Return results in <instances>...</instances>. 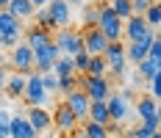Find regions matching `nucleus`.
Masks as SVG:
<instances>
[{
    "mask_svg": "<svg viewBox=\"0 0 161 138\" xmlns=\"http://www.w3.org/2000/svg\"><path fill=\"white\" fill-rule=\"evenodd\" d=\"M8 11L14 17H19V19H33L36 17V6H33V0H11Z\"/></svg>",
    "mask_w": 161,
    "mask_h": 138,
    "instance_id": "22",
    "label": "nucleus"
},
{
    "mask_svg": "<svg viewBox=\"0 0 161 138\" xmlns=\"http://www.w3.org/2000/svg\"><path fill=\"white\" fill-rule=\"evenodd\" d=\"M136 113H139L142 122H158L161 124V119H158V100H156L150 91H147L145 97H139V102H136Z\"/></svg>",
    "mask_w": 161,
    "mask_h": 138,
    "instance_id": "12",
    "label": "nucleus"
},
{
    "mask_svg": "<svg viewBox=\"0 0 161 138\" xmlns=\"http://www.w3.org/2000/svg\"><path fill=\"white\" fill-rule=\"evenodd\" d=\"M28 119H31V124L39 130V133H45V130H50V127H56L53 113H50L45 105H28Z\"/></svg>",
    "mask_w": 161,
    "mask_h": 138,
    "instance_id": "14",
    "label": "nucleus"
},
{
    "mask_svg": "<svg viewBox=\"0 0 161 138\" xmlns=\"http://www.w3.org/2000/svg\"><path fill=\"white\" fill-rule=\"evenodd\" d=\"M158 130H161V124H158V122H142V127L130 130L128 138H153Z\"/></svg>",
    "mask_w": 161,
    "mask_h": 138,
    "instance_id": "27",
    "label": "nucleus"
},
{
    "mask_svg": "<svg viewBox=\"0 0 161 138\" xmlns=\"http://www.w3.org/2000/svg\"><path fill=\"white\" fill-rule=\"evenodd\" d=\"M61 55H64L61 47L56 44V39H53L50 44H45L42 50H36V72H53V66H56V61Z\"/></svg>",
    "mask_w": 161,
    "mask_h": 138,
    "instance_id": "9",
    "label": "nucleus"
},
{
    "mask_svg": "<svg viewBox=\"0 0 161 138\" xmlns=\"http://www.w3.org/2000/svg\"><path fill=\"white\" fill-rule=\"evenodd\" d=\"M153 138H161V130H158V133H156V135H153Z\"/></svg>",
    "mask_w": 161,
    "mask_h": 138,
    "instance_id": "42",
    "label": "nucleus"
},
{
    "mask_svg": "<svg viewBox=\"0 0 161 138\" xmlns=\"http://www.w3.org/2000/svg\"><path fill=\"white\" fill-rule=\"evenodd\" d=\"M11 69L14 72H22V75H33L36 72V50H33L28 42H19L17 47H11Z\"/></svg>",
    "mask_w": 161,
    "mask_h": 138,
    "instance_id": "2",
    "label": "nucleus"
},
{
    "mask_svg": "<svg viewBox=\"0 0 161 138\" xmlns=\"http://www.w3.org/2000/svg\"><path fill=\"white\" fill-rule=\"evenodd\" d=\"M147 83H150V86H147V89H150V94H153V97L161 102V72L153 77V80H147Z\"/></svg>",
    "mask_w": 161,
    "mask_h": 138,
    "instance_id": "36",
    "label": "nucleus"
},
{
    "mask_svg": "<svg viewBox=\"0 0 161 138\" xmlns=\"http://www.w3.org/2000/svg\"><path fill=\"white\" fill-rule=\"evenodd\" d=\"M53 39H56V36H53L50 31H45V28H39V25H33L31 31L25 33V42H28V44H31L33 50H42V47H45V44H50Z\"/></svg>",
    "mask_w": 161,
    "mask_h": 138,
    "instance_id": "20",
    "label": "nucleus"
},
{
    "mask_svg": "<svg viewBox=\"0 0 161 138\" xmlns=\"http://www.w3.org/2000/svg\"><path fill=\"white\" fill-rule=\"evenodd\" d=\"M83 39H86V50H89L92 55H106V50L111 44V39L100 31L97 25L95 28H83Z\"/></svg>",
    "mask_w": 161,
    "mask_h": 138,
    "instance_id": "11",
    "label": "nucleus"
},
{
    "mask_svg": "<svg viewBox=\"0 0 161 138\" xmlns=\"http://www.w3.org/2000/svg\"><path fill=\"white\" fill-rule=\"evenodd\" d=\"M153 39H156V31L150 33V36H145V39H139V42H128V58H130V64H139L142 58L150 55V44H153Z\"/></svg>",
    "mask_w": 161,
    "mask_h": 138,
    "instance_id": "16",
    "label": "nucleus"
},
{
    "mask_svg": "<svg viewBox=\"0 0 161 138\" xmlns=\"http://www.w3.org/2000/svg\"><path fill=\"white\" fill-rule=\"evenodd\" d=\"M56 44L61 47L64 55H78L80 50H86V39H83V28H58L56 31Z\"/></svg>",
    "mask_w": 161,
    "mask_h": 138,
    "instance_id": "4",
    "label": "nucleus"
},
{
    "mask_svg": "<svg viewBox=\"0 0 161 138\" xmlns=\"http://www.w3.org/2000/svg\"><path fill=\"white\" fill-rule=\"evenodd\" d=\"M153 3H161V0H153Z\"/></svg>",
    "mask_w": 161,
    "mask_h": 138,
    "instance_id": "44",
    "label": "nucleus"
},
{
    "mask_svg": "<svg viewBox=\"0 0 161 138\" xmlns=\"http://www.w3.org/2000/svg\"><path fill=\"white\" fill-rule=\"evenodd\" d=\"M89 119L92 122H100V124H111V108H108V100H97L92 102V110H89Z\"/></svg>",
    "mask_w": 161,
    "mask_h": 138,
    "instance_id": "21",
    "label": "nucleus"
},
{
    "mask_svg": "<svg viewBox=\"0 0 161 138\" xmlns=\"http://www.w3.org/2000/svg\"><path fill=\"white\" fill-rule=\"evenodd\" d=\"M100 22V3H86L83 6V28H95Z\"/></svg>",
    "mask_w": 161,
    "mask_h": 138,
    "instance_id": "26",
    "label": "nucleus"
},
{
    "mask_svg": "<svg viewBox=\"0 0 161 138\" xmlns=\"http://www.w3.org/2000/svg\"><path fill=\"white\" fill-rule=\"evenodd\" d=\"M72 138H89V133H86V127H83V130H75V133H72Z\"/></svg>",
    "mask_w": 161,
    "mask_h": 138,
    "instance_id": "39",
    "label": "nucleus"
},
{
    "mask_svg": "<svg viewBox=\"0 0 161 138\" xmlns=\"http://www.w3.org/2000/svg\"><path fill=\"white\" fill-rule=\"evenodd\" d=\"M33 6L36 8H45V6H50V0H33Z\"/></svg>",
    "mask_w": 161,
    "mask_h": 138,
    "instance_id": "40",
    "label": "nucleus"
},
{
    "mask_svg": "<svg viewBox=\"0 0 161 138\" xmlns=\"http://www.w3.org/2000/svg\"><path fill=\"white\" fill-rule=\"evenodd\" d=\"M111 6L122 19H130L133 17V0H111Z\"/></svg>",
    "mask_w": 161,
    "mask_h": 138,
    "instance_id": "31",
    "label": "nucleus"
},
{
    "mask_svg": "<svg viewBox=\"0 0 161 138\" xmlns=\"http://www.w3.org/2000/svg\"><path fill=\"white\" fill-rule=\"evenodd\" d=\"M150 6H153V0H133V14H147Z\"/></svg>",
    "mask_w": 161,
    "mask_h": 138,
    "instance_id": "37",
    "label": "nucleus"
},
{
    "mask_svg": "<svg viewBox=\"0 0 161 138\" xmlns=\"http://www.w3.org/2000/svg\"><path fill=\"white\" fill-rule=\"evenodd\" d=\"M75 89H80L78 86V75H67V77H61V94H72Z\"/></svg>",
    "mask_w": 161,
    "mask_h": 138,
    "instance_id": "34",
    "label": "nucleus"
},
{
    "mask_svg": "<svg viewBox=\"0 0 161 138\" xmlns=\"http://www.w3.org/2000/svg\"><path fill=\"white\" fill-rule=\"evenodd\" d=\"M147 22L153 25V28H161V3H153L150 8H147Z\"/></svg>",
    "mask_w": 161,
    "mask_h": 138,
    "instance_id": "33",
    "label": "nucleus"
},
{
    "mask_svg": "<svg viewBox=\"0 0 161 138\" xmlns=\"http://www.w3.org/2000/svg\"><path fill=\"white\" fill-rule=\"evenodd\" d=\"M86 133H89V138H108L111 135V124H100V122H86Z\"/></svg>",
    "mask_w": 161,
    "mask_h": 138,
    "instance_id": "28",
    "label": "nucleus"
},
{
    "mask_svg": "<svg viewBox=\"0 0 161 138\" xmlns=\"http://www.w3.org/2000/svg\"><path fill=\"white\" fill-rule=\"evenodd\" d=\"M97 28L111 42H122L125 39V19L114 11L111 0H100V22H97Z\"/></svg>",
    "mask_w": 161,
    "mask_h": 138,
    "instance_id": "1",
    "label": "nucleus"
},
{
    "mask_svg": "<svg viewBox=\"0 0 161 138\" xmlns=\"http://www.w3.org/2000/svg\"><path fill=\"white\" fill-rule=\"evenodd\" d=\"M25 28H22V19H17L14 25H8V28H0V44L6 47V50H11L17 47L19 42H25Z\"/></svg>",
    "mask_w": 161,
    "mask_h": 138,
    "instance_id": "15",
    "label": "nucleus"
},
{
    "mask_svg": "<svg viewBox=\"0 0 161 138\" xmlns=\"http://www.w3.org/2000/svg\"><path fill=\"white\" fill-rule=\"evenodd\" d=\"M136 69H139L147 80H153V77L161 72V61H156V58H150V55H147V58H142V61L136 64Z\"/></svg>",
    "mask_w": 161,
    "mask_h": 138,
    "instance_id": "24",
    "label": "nucleus"
},
{
    "mask_svg": "<svg viewBox=\"0 0 161 138\" xmlns=\"http://www.w3.org/2000/svg\"><path fill=\"white\" fill-rule=\"evenodd\" d=\"M89 75H95V77H106L108 75V61H106V55H95V58H92Z\"/></svg>",
    "mask_w": 161,
    "mask_h": 138,
    "instance_id": "30",
    "label": "nucleus"
},
{
    "mask_svg": "<svg viewBox=\"0 0 161 138\" xmlns=\"http://www.w3.org/2000/svg\"><path fill=\"white\" fill-rule=\"evenodd\" d=\"M11 138H39V130L31 124L28 116H19L17 113L11 119Z\"/></svg>",
    "mask_w": 161,
    "mask_h": 138,
    "instance_id": "17",
    "label": "nucleus"
},
{
    "mask_svg": "<svg viewBox=\"0 0 161 138\" xmlns=\"http://www.w3.org/2000/svg\"><path fill=\"white\" fill-rule=\"evenodd\" d=\"M64 102L75 113H78V119L80 122H89V110H92V97L86 94V89H75L72 94H67L64 97Z\"/></svg>",
    "mask_w": 161,
    "mask_h": 138,
    "instance_id": "10",
    "label": "nucleus"
},
{
    "mask_svg": "<svg viewBox=\"0 0 161 138\" xmlns=\"http://www.w3.org/2000/svg\"><path fill=\"white\" fill-rule=\"evenodd\" d=\"M42 80H45V86H47V91H61V77L56 75V72H42Z\"/></svg>",
    "mask_w": 161,
    "mask_h": 138,
    "instance_id": "32",
    "label": "nucleus"
},
{
    "mask_svg": "<svg viewBox=\"0 0 161 138\" xmlns=\"http://www.w3.org/2000/svg\"><path fill=\"white\" fill-rule=\"evenodd\" d=\"M33 22L39 25V28H45V31H56L58 25H56V19H53V14H50V8L45 6V8H36V17H33Z\"/></svg>",
    "mask_w": 161,
    "mask_h": 138,
    "instance_id": "25",
    "label": "nucleus"
},
{
    "mask_svg": "<svg viewBox=\"0 0 161 138\" xmlns=\"http://www.w3.org/2000/svg\"><path fill=\"white\" fill-rule=\"evenodd\" d=\"M153 31H156V28L147 22L145 14H133L130 19H125V39H128V42H139V39L150 36Z\"/></svg>",
    "mask_w": 161,
    "mask_h": 138,
    "instance_id": "8",
    "label": "nucleus"
},
{
    "mask_svg": "<svg viewBox=\"0 0 161 138\" xmlns=\"http://www.w3.org/2000/svg\"><path fill=\"white\" fill-rule=\"evenodd\" d=\"M158 119H161V102H158Z\"/></svg>",
    "mask_w": 161,
    "mask_h": 138,
    "instance_id": "43",
    "label": "nucleus"
},
{
    "mask_svg": "<svg viewBox=\"0 0 161 138\" xmlns=\"http://www.w3.org/2000/svg\"><path fill=\"white\" fill-rule=\"evenodd\" d=\"M72 58H75V69H78L80 75H89V66H92V58H95V55H92L89 50H80L78 55H72Z\"/></svg>",
    "mask_w": 161,
    "mask_h": 138,
    "instance_id": "29",
    "label": "nucleus"
},
{
    "mask_svg": "<svg viewBox=\"0 0 161 138\" xmlns=\"http://www.w3.org/2000/svg\"><path fill=\"white\" fill-rule=\"evenodd\" d=\"M11 113L8 110H3V116H0V138H11Z\"/></svg>",
    "mask_w": 161,
    "mask_h": 138,
    "instance_id": "35",
    "label": "nucleus"
},
{
    "mask_svg": "<svg viewBox=\"0 0 161 138\" xmlns=\"http://www.w3.org/2000/svg\"><path fill=\"white\" fill-rule=\"evenodd\" d=\"M53 122H56V130H58V133H75L80 119H78V113L67 105V102H61V105L53 110Z\"/></svg>",
    "mask_w": 161,
    "mask_h": 138,
    "instance_id": "7",
    "label": "nucleus"
},
{
    "mask_svg": "<svg viewBox=\"0 0 161 138\" xmlns=\"http://www.w3.org/2000/svg\"><path fill=\"white\" fill-rule=\"evenodd\" d=\"M158 31H161V28H158Z\"/></svg>",
    "mask_w": 161,
    "mask_h": 138,
    "instance_id": "45",
    "label": "nucleus"
},
{
    "mask_svg": "<svg viewBox=\"0 0 161 138\" xmlns=\"http://www.w3.org/2000/svg\"><path fill=\"white\" fill-rule=\"evenodd\" d=\"M6 97H14V100H25V89H28V75L14 72V75L6 80Z\"/></svg>",
    "mask_w": 161,
    "mask_h": 138,
    "instance_id": "18",
    "label": "nucleus"
},
{
    "mask_svg": "<svg viewBox=\"0 0 161 138\" xmlns=\"http://www.w3.org/2000/svg\"><path fill=\"white\" fill-rule=\"evenodd\" d=\"M150 58L161 61V36H156V39H153V44H150Z\"/></svg>",
    "mask_w": 161,
    "mask_h": 138,
    "instance_id": "38",
    "label": "nucleus"
},
{
    "mask_svg": "<svg viewBox=\"0 0 161 138\" xmlns=\"http://www.w3.org/2000/svg\"><path fill=\"white\" fill-rule=\"evenodd\" d=\"M53 72H56L58 77L78 75V69H75V58H72V55H61V58L56 61V66H53Z\"/></svg>",
    "mask_w": 161,
    "mask_h": 138,
    "instance_id": "23",
    "label": "nucleus"
},
{
    "mask_svg": "<svg viewBox=\"0 0 161 138\" xmlns=\"http://www.w3.org/2000/svg\"><path fill=\"white\" fill-rule=\"evenodd\" d=\"M69 3H72V6H80V3H86V0H69Z\"/></svg>",
    "mask_w": 161,
    "mask_h": 138,
    "instance_id": "41",
    "label": "nucleus"
},
{
    "mask_svg": "<svg viewBox=\"0 0 161 138\" xmlns=\"http://www.w3.org/2000/svg\"><path fill=\"white\" fill-rule=\"evenodd\" d=\"M69 0H50V14H53V19H56V25L58 28H69V19H72V14H69Z\"/></svg>",
    "mask_w": 161,
    "mask_h": 138,
    "instance_id": "19",
    "label": "nucleus"
},
{
    "mask_svg": "<svg viewBox=\"0 0 161 138\" xmlns=\"http://www.w3.org/2000/svg\"><path fill=\"white\" fill-rule=\"evenodd\" d=\"M78 86L86 89V94L92 97V102L97 100H108L111 97V77H95V75H80L78 72Z\"/></svg>",
    "mask_w": 161,
    "mask_h": 138,
    "instance_id": "5",
    "label": "nucleus"
},
{
    "mask_svg": "<svg viewBox=\"0 0 161 138\" xmlns=\"http://www.w3.org/2000/svg\"><path fill=\"white\" fill-rule=\"evenodd\" d=\"M47 86H45V80H42V72H33L28 75V89H25V102L28 105H45L47 102Z\"/></svg>",
    "mask_w": 161,
    "mask_h": 138,
    "instance_id": "6",
    "label": "nucleus"
},
{
    "mask_svg": "<svg viewBox=\"0 0 161 138\" xmlns=\"http://www.w3.org/2000/svg\"><path fill=\"white\" fill-rule=\"evenodd\" d=\"M108 108H111V119L114 122H125L130 113V94L119 91V94H111L108 97Z\"/></svg>",
    "mask_w": 161,
    "mask_h": 138,
    "instance_id": "13",
    "label": "nucleus"
},
{
    "mask_svg": "<svg viewBox=\"0 0 161 138\" xmlns=\"http://www.w3.org/2000/svg\"><path fill=\"white\" fill-rule=\"evenodd\" d=\"M106 61H108V75L117 77V80H125V69H128V44L122 42H111L108 50H106Z\"/></svg>",
    "mask_w": 161,
    "mask_h": 138,
    "instance_id": "3",
    "label": "nucleus"
}]
</instances>
